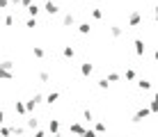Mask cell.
<instances>
[{"label":"cell","instance_id":"obj_2","mask_svg":"<svg viewBox=\"0 0 158 137\" xmlns=\"http://www.w3.org/2000/svg\"><path fill=\"white\" fill-rule=\"evenodd\" d=\"M149 112H151L149 107H142V110H138V114H135V121H142V119H147V117H149Z\"/></svg>","mask_w":158,"mask_h":137},{"label":"cell","instance_id":"obj_16","mask_svg":"<svg viewBox=\"0 0 158 137\" xmlns=\"http://www.w3.org/2000/svg\"><path fill=\"white\" fill-rule=\"evenodd\" d=\"M37 123H39V121H37V119H32V117L28 119V128H37Z\"/></svg>","mask_w":158,"mask_h":137},{"label":"cell","instance_id":"obj_10","mask_svg":"<svg viewBox=\"0 0 158 137\" xmlns=\"http://www.w3.org/2000/svg\"><path fill=\"white\" fill-rule=\"evenodd\" d=\"M48 128H51V133H57V130H60V123H57V121H53V119H51V123H48Z\"/></svg>","mask_w":158,"mask_h":137},{"label":"cell","instance_id":"obj_8","mask_svg":"<svg viewBox=\"0 0 158 137\" xmlns=\"http://www.w3.org/2000/svg\"><path fill=\"white\" fill-rule=\"evenodd\" d=\"M57 101V91H53V94H48V98H46V103L48 105H53V103Z\"/></svg>","mask_w":158,"mask_h":137},{"label":"cell","instance_id":"obj_23","mask_svg":"<svg viewBox=\"0 0 158 137\" xmlns=\"http://www.w3.org/2000/svg\"><path fill=\"white\" fill-rule=\"evenodd\" d=\"M154 57H156V62H158V50H156V55H154Z\"/></svg>","mask_w":158,"mask_h":137},{"label":"cell","instance_id":"obj_18","mask_svg":"<svg viewBox=\"0 0 158 137\" xmlns=\"http://www.w3.org/2000/svg\"><path fill=\"white\" fill-rule=\"evenodd\" d=\"M25 25H28V27H37V21L35 18H28V21H25Z\"/></svg>","mask_w":158,"mask_h":137},{"label":"cell","instance_id":"obj_6","mask_svg":"<svg viewBox=\"0 0 158 137\" xmlns=\"http://www.w3.org/2000/svg\"><path fill=\"white\" fill-rule=\"evenodd\" d=\"M14 110H16V112H19V114H25V112H28V107H25V105H23V103H21V101H16Z\"/></svg>","mask_w":158,"mask_h":137},{"label":"cell","instance_id":"obj_5","mask_svg":"<svg viewBox=\"0 0 158 137\" xmlns=\"http://www.w3.org/2000/svg\"><path fill=\"white\" fill-rule=\"evenodd\" d=\"M135 53H138V55H144V41H142V39L135 41Z\"/></svg>","mask_w":158,"mask_h":137},{"label":"cell","instance_id":"obj_15","mask_svg":"<svg viewBox=\"0 0 158 137\" xmlns=\"http://www.w3.org/2000/svg\"><path fill=\"white\" fill-rule=\"evenodd\" d=\"M64 57H73V48H71V46L64 48Z\"/></svg>","mask_w":158,"mask_h":137},{"label":"cell","instance_id":"obj_12","mask_svg":"<svg viewBox=\"0 0 158 137\" xmlns=\"http://www.w3.org/2000/svg\"><path fill=\"white\" fill-rule=\"evenodd\" d=\"M80 71H83V75H89L92 73V64H83V69H80Z\"/></svg>","mask_w":158,"mask_h":137},{"label":"cell","instance_id":"obj_22","mask_svg":"<svg viewBox=\"0 0 158 137\" xmlns=\"http://www.w3.org/2000/svg\"><path fill=\"white\" fill-rule=\"evenodd\" d=\"M2 121H5V112L0 110V123H2Z\"/></svg>","mask_w":158,"mask_h":137},{"label":"cell","instance_id":"obj_19","mask_svg":"<svg viewBox=\"0 0 158 137\" xmlns=\"http://www.w3.org/2000/svg\"><path fill=\"white\" fill-rule=\"evenodd\" d=\"M83 137H96V133H94V130H85Z\"/></svg>","mask_w":158,"mask_h":137},{"label":"cell","instance_id":"obj_1","mask_svg":"<svg viewBox=\"0 0 158 137\" xmlns=\"http://www.w3.org/2000/svg\"><path fill=\"white\" fill-rule=\"evenodd\" d=\"M46 12L51 14V16H55V14L60 12V7H57L55 2H53V0H48V2H46Z\"/></svg>","mask_w":158,"mask_h":137},{"label":"cell","instance_id":"obj_14","mask_svg":"<svg viewBox=\"0 0 158 137\" xmlns=\"http://www.w3.org/2000/svg\"><path fill=\"white\" fill-rule=\"evenodd\" d=\"M151 110H154V112H158V94L154 96V101H151Z\"/></svg>","mask_w":158,"mask_h":137},{"label":"cell","instance_id":"obj_7","mask_svg":"<svg viewBox=\"0 0 158 137\" xmlns=\"http://www.w3.org/2000/svg\"><path fill=\"white\" fill-rule=\"evenodd\" d=\"M73 21H76V16H73V14H64V25H71Z\"/></svg>","mask_w":158,"mask_h":137},{"label":"cell","instance_id":"obj_11","mask_svg":"<svg viewBox=\"0 0 158 137\" xmlns=\"http://www.w3.org/2000/svg\"><path fill=\"white\" fill-rule=\"evenodd\" d=\"M138 87H140V89H149L151 82H149V80H140V82H138Z\"/></svg>","mask_w":158,"mask_h":137},{"label":"cell","instance_id":"obj_13","mask_svg":"<svg viewBox=\"0 0 158 137\" xmlns=\"http://www.w3.org/2000/svg\"><path fill=\"white\" fill-rule=\"evenodd\" d=\"M89 32V23H80V34H87Z\"/></svg>","mask_w":158,"mask_h":137},{"label":"cell","instance_id":"obj_3","mask_svg":"<svg viewBox=\"0 0 158 137\" xmlns=\"http://www.w3.org/2000/svg\"><path fill=\"white\" fill-rule=\"evenodd\" d=\"M71 133H76V135H83V133H85L83 123H71Z\"/></svg>","mask_w":158,"mask_h":137},{"label":"cell","instance_id":"obj_20","mask_svg":"<svg viewBox=\"0 0 158 137\" xmlns=\"http://www.w3.org/2000/svg\"><path fill=\"white\" fill-rule=\"evenodd\" d=\"M35 137H46V133H44V130H37V133H35Z\"/></svg>","mask_w":158,"mask_h":137},{"label":"cell","instance_id":"obj_9","mask_svg":"<svg viewBox=\"0 0 158 137\" xmlns=\"http://www.w3.org/2000/svg\"><path fill=\"white\" fill-rule=\"evenodd\" d=\"M28 14H30V16H37V14H39V7H37V5H30V7H28Z\"/></svg>","mask_w":158,"mask_h":137},{"label":"cell","instance_id":"obj_4","mask_svg":"<svg viewBox=\"0 0 158 137\" xmlns=\"http://www.w3.org/2000/svg\"><path fill=\"white\" fill-rule=\"evenodd\" d=\"M138 23H140V14H138V12H133V14H131V18H128V25H133V27H135Z\"/></svg>","mask_w":158,"mask_h":137},{"label":"cell","instance_id":"obj_21","mask_svg":"<svg viewBox=\"0 0 158 137\" xmlns=\"http://www.w3.org/2000/svg\"><path fill=\"white\" fill-rule=\"evenodd\" d=\"M7 7V0H0V9H5Z\"/></svg>","mask_w":158,"mask_h":137},{"label":"cell","instance_id":"obj_24","mask_svg":"<svg viewBox=\"0 0 158 137\" xmlns=\"http://www.w3.org/2000/svg\"><path fill=\"white\" fill-rule=\"evenodd\" d=\"M156 21H158V7H156Z\"/></svg>","mask_w":158,"mask_h":137},{"label":"cell","instance_id":"obj_17","mask_svg":"<svg viewBox=\"0 0 158 137\" xmlns=\"http://www.w3.org/2000/svg\"><path fill=\"white\" fill-rule=\"evenodd\" d=\"M92 16H94V18H101L103 12H101V9H92Z\"/></svg>","mask_w":158,"mask_h":137}]
</instances>
